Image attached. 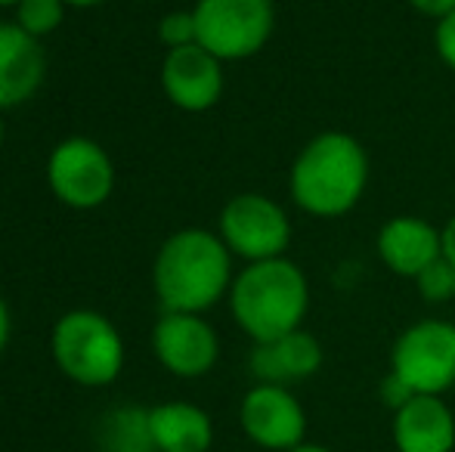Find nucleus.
<instances>
[{
  "label": "nucleus",
  "instance_id": "423d86ee",
  "mask_svg": "<svg viewBox=\"0 0 455 452\" xmlns=\"http://www.w3.org/2000/svg\"><path fill=\"white\" fill-rule=\"evenodd\" d=\"M47 183L62 205L75 208V211H91L112 195L115 164L96 139L68 137L50 152Z\"/></svg>",
  "mask_w": 455,
  "mask_h": 452
},
{
  "label": "nucleus",
  "instance_id": "412c9836",
  "mask_svg": "<svg viewBox=\"0 0 455 452\" xmlns=\"http://www.w3.org/2000/svg\"><path fill=\"white\" fill-rule=\"evenodd\" d=\"M412 397H419V393H415L412 387H409L406 381H403L396 372H390L387 378L381 381V400H384V403H387L394 412H396V409H403V406H406Z\"/></svg>",
  "mask_w": 455,
  "mask_h": 452
},
{
  "label": "nucleus",
  "instance_id": "a211bd4d",
  "mask_svg": "<svg viewBox=\"0 0 455 452\" xmlns=\"http://www.w3.org/2000/svg\"><path fill=\"white\" fill-rule=\"evenodd\" d=\"M66 10L68 6L62 0H22L16 6V25L41 41V37L53 35L60 28L62 19H66Z\"/></svg>",
  "mask_w": 455,
  "mask_h": 452
},
{
  "label": "nucleus",
  "instance_id": "4be33fe9",
  "mask_svg": "<svg viewBox=\"0 0 455 452\" xmlns=\"http://www.w3.org/2000/svg\"><path fill=\"white\" fill-rule=\"evenodd\" d=\"M437 50L446 66L455 68V12L437 22Z\"/></svg>",
  "mask_w": 455,
  "mask_h": 452
},
{
  "label": "nucleus",
  "instance_id": "c85d7f7f",
  "mask_svg": "<svg viewBox=\"0 0 455 452\" xmlns=\"http://www.w3.org/2000/svg\"><path fill=\"white\" fill-rule=\"evenodd\" d=\"M0 146H4V118H0Z\"/></svg>",
  "mask_w": 455,
  "mask_h": 452
},
{
  "label": "nucleus",
  "instance_id": "f03ea898",
  "mask_svg": "<svg viewBox=\"0 0 455 452\" xmlns=\"http://www.w3.org/2000/svg\"><path fill=\"white\" fill-rule=\"evenodd\" d=\"M369 177L363 146L347 133L310 139L291 168V195L316 218H338L360 202Z\"/></svg>",
  "mask_w": 455,
  "mask_h": 452
},
{
  "label": "nucleus",
  "instance_id": "b1692460",
  "mask_svg": "<svg viewBox=\"0 0 455 452\" xmlns=\"http://www.w3.org/2000/svg\"><path fill=\"white\" fill-rule=\"evenodd\" d=\"M443 258L455 266V218L443 226Z\"/></svg>",
  "mask_w": 455,
  "mask_h": 452
},
{
  "label": "nucleus",
  "instance_id": "a878e982",
  "mask_svg": "<svg viewBox=\"0 0 455 452\" xmlns=\"http://www.w3.org/2000/svg\"><path fill=\"white\" fill-rule=\"evenodd\" d=\"M288 452H331V449L316 447V443H300V447H294V449H288Z\"/></svg>",
  "mask_w": 455,
  "mask_h": 452
},
{
  "label": "nucleus",
  "instance_id": "4468645a",
  "mask_svg": "<svg viewBox=\"0 0 455 452\" xmlns=\"http://www.w3.org/2000/svg\"><path fill=\"white\" fill-rule=\"evenodd\" d=\"M319 366H323V347L300 329L282 338L260 341L251 353V372L260 378V385L285 387L288 381H304L316 375Z\"/></svg>",
  "mask_w": 455,
  "mask_h": 452
},
{
  "label": "nucleus",
  "instance_id": "1a4fd4ad",
  "mask_svg": "<svg viewBox=\"0 0 455 452\" xmlns=\"http://www.w3.org/2000/svg\"><path fill=\"white\" fill-rule=\"evenodd\" d=\"M242 428L258 447L288 452L304 440L307 416L285 387L258 385L242 400Z\"/></svg>",
  "mask_w": 455,
  "mask_h": 452
},
{
  "label": "nucleus",
  "instance_id": "f8f14e48",
  "mask_svg": "<svg viewBox=\"0 0 455 452\" xmlns=\"http://www.w3.org/2000/svg\"><path fill=\"white\" fill-rule=\"evenodd\" d=\"M47 56L37 37L16 22H0V112L28 103L44 84Z\"/></svg>",
  "mask_w": 455,
  "mask_h": 452
},
{
  "label": "nucleus",
  "instance_id": "0eeeda50",
  "mask_svg": "<svg viewBox=\"0 0 455 452\" xmlns=\"http://www.w3.org/2000/svg\"><path fill=\"white\" fill-rule=\"evenodd\" d=\"M390 372H396L415 393H440L455 385V326L425 320L396 338Z\"/></svg>",
  "mask_w": 455,
  "mask_h": 452
},
{
  "label": "nucleus",
  "instance_id": "ddd939ff",
  "mask_svg": "<svg viewBox=\"0 0 455 452\" xmlns=\"http://www.w3.org/2000/svg\"><path fill=\"white\" fill-rule=\"evenodd\" d=\"M394 443L400 452H452L455 418L434 393H419L394 412Z\"/></svg>",
  "mask_w": 455,
  "mask_h": 452
},
{
  "label": "nucleus",
  "instance_id": "f257e3e1",
  "mask_svg": "<svg viewBox=\"0 0 455 452\" xmlns=\"http://www.w3.org/2000/svg\"><path fill=\"white\" fill-rule=\"evenodd\" d=\"M229 248L208 229H180L156 254L152 285L164 313H202L229 289Z\"/></svg>",
  "mask_w": 455,
  "mask_h": 452
},
{
  "label": "nucleus",
  "instance_id": "9d476101",
  "mask_svg": "<svg viewBox=\"0 0 455 452\" xmlns=\"http://www.w3.org/2000/svg\"><path fill=\"white\" fill-rule=\"evenodd\" d=\"M152 347L158 362L180 378H198L211 372L220 353L214 329L198 313H164L152 332Z\"/></svg>",
  "mask_w": 455,
  "mask_h": 452
},
{
  "label": "nucleus",
  "instance_id": "aec40b11",
  "mask_svg": "<svg viewBox=\"0 0 455 452\" xmlns=\"http://www.w3.org/2000/svg\"><path fill=\"white\" fill-rule=\"evenodd\" d=\"M158 41H162L164 47H171V50L198 44L196 16H192V10L189 12L177 10V12H168V16H162V22H158Z\"/></svg>",
  "mask_w": 455,
  "mask_h": 452
},
{
  "label": "nucleus",
  "instance_id": "9b49d317",
  "mask_svg": "<svg viewBox=\"0 0 455 452\" xmlns=\"http://www.w3.org/2000/svg\"><path fill=\"white\" fill-rule=\"evenodd\" d=\"M162 87L164 97L183 112H204L220 99L223 93V68L214 53L202 44L168 50L162 62Z\"/></svg>",
  "mask_w": 455,
  "mask_h": 452
},
{
  "label": "nucleus",
  "instance_id": "f3484780",
  "mask_svg": "<svg viewBox=\"0 0 455 452\" xmlns=\"http://www.w3.org/2000/svg\"><path fill=\"white\" fill-rule=\"evenodd\" d=\"M96 447L100 452H158L149 409L121 406V409L106 412L96 428Z\"/></svg>",
  "mask_w": 455,
  "mask_h": 452
},
{
  "label": "nucleus",
  "instance_id": "393cba45",
  "mask_svg": "<svg viewBox=\"0 0 455 452\" xmlns=\"http://www.w3.org/2000/svg\"><path fill=\"white\" fill-rule=\"evenodd\" d=\"M6 341H10V307H6V301L0 297V353H4Z\"/></svg>",
  "mask_w": 455,
  "mask_h": 452
},
{
  "label": "nucleus",
  "instance_id": "6e6552de",
  "mask_svg": "<svg viewBox=\"0 0 455 452\" xmlns=\"http://www.w3.org/2000/svg\"><path fill=\"white\" fill-rule=\"evenodd\" d=\"M220 239L239 258L251 260H273L282 258L291 239L288 218L273 199L258 193L235 195L227 202L220 214Z\"/></svg>",
  "mask_w": 455,
  "mask_h": 452
},
{
  "label": "nucleus",
  "instance_id": "7ed1b4c3",
  "mask_svg": "<svg viewBox=\"0 0 455 452\" xmlns=\"http://www.w3.org/2000/svg\"><path fill=\"white\" fill-rule=\"evenodd\" d=\"M307 279L291 260H258L235 276L229 289L233 316L254 341H273L294 332L307 313Z\"/></svg>",
  "mask_w": 455,
  "mask_h": 452
},
{
  "label": "nucleus",
  "instance_id": "2eb2a0df",
  "mask_svg": "<svg viewBox=\"0 0 455 452\" xmlns=\"http://www.w3.org/2000/svg\"><path fill=\"white\" fill-rule=\"evenodd\" d=\"M378 254L400 276H419L443 254V233L419 218H394L378 233Z\"/></svg>",
  "mask_w": 455,
  "mask_h": 452
},
{
  "label": "nucleus",
  "instance_id": "39448f33",
  "mask_svg": "<svg viewBox=\"0 0 455 452\" xmlns=\"http://www.w3.org/2000/svg\"><path fill=\"white\" fill-rule=\"evenodd\" d=\"M196 35L217 59H248L273 35V0H198Z\"/></svg>",
  "mask_w": 455,
  "mask_h": 452
},
{
  "label": "nucleus",
  "instance_id": "5701e85b",
  "mask_svg": "<svg viewBox=\"0 0 455 452\" xmlns=\"http://www.w3.org/2000/svg\"><path fill=\"white\" fill-rule=\"evenodd\" d=\"M412 6L434 19H446L450 12H455V0H412Z\"/></svg>",
  "mask_w": 455,
  "mask_h": 452
},
{
  "label": "nucleus",
  "instance_id": "bb28decb",
  "mask_svg": "<svg viewBox=\"0 0 455 452\" xmlns=\"http://www.w3.org/2000/svg\"><path fill=\"white\" fill-rule=\"evenodd\" d=\"M66 6H78V10H84V6H96L102 4V0H62Z\"/></svg>",
  "mask_w": 455,
  "mask_h": 452
},
{
  "label": "nucleus",
  "instance_id": "dca6fc26",
  "mask_svg": "<svg viewBox=\"0 0 455 452\" xmlns=\"http://www.w3.org/2000/svg\"><path fill=\"white\" fill-rule=\"evenodd\" d=\"M158 452H208L214 440L208 412L192 403H162L149 409Z\"/></svg>",
  "mask_w": 455,
  "mask_h": 452
},
{
  "label": "nucleus",
  "instance_id": "cd10ccee",
  "mask_svg": "<svg viewBox=\"0 0 455 452\" xmlns=\"http://www.w3.org/2000/svg\"><path fill=\"white\" fill-rule=\"evenodd\" d=\"M22 0H0V6H19Z\"/></svg>",
  "mask_w": 455,
  "mask_h": 452
},
{
  "label": "nucleus",
  "instance_id": "6ab92c4d",
  "mask_svg": "<svg viewBox=\"0 0 455 452\" xmlns=\"http://www.w3.org/2000/svg\"><path fill=\"white\" fill-rule=\"evenodd\" d=\"M415 285H419L425 301H450L455 295V266L440 254L434 264H427L425 270L415 276Z\"/></svg>",
  "mask_w": 455,
  "mask_h": 452
},
{
  "label": "nucleus",
  "instance_id": "20e7f679",
  "mask_svg": "<svg viewBox=\"0 0 455 452\" xmlns=\"http://www.w3.org/2000/svg\"><path fill=\"white\" fill-rule=\"evenodd\" d=\"M50 347L60 372L84 387L112 385L124 366V341L118 329L93 310H72L60 316Z\"/></svg>",
  "mask_w": 455,
  "mask_h": 452
}]
</instances>
